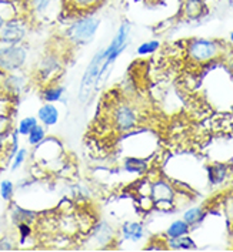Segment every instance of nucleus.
Here are the masks:
<instances>
[{
    "mask_svg": "<svg viewBox=\"0 0 233 252\" xmlns=\"http://www.w3.org/2000/svg\"><path fill=\"white\" fill-rule=\"evenodd\" d=\"M100 19L95 14H79L66 29V39L75 46H86L96 36Z\"/></svg>",
    "mask_w": 233,
    "mask_h": 252,
    "instance_id": "obj_1",
    "label": "nucleus"
},
{
    "mask_svg": "<svg viewBox=\"0 0 233 252\" xmlns=\"http://www.w3.org/2000/svg\"><path fill=\"white\" fill-rule=\"evenodd\" d=\"M222 53V46L210 39H192L188 41L186 54L193 63L203 64L218 59Z\"/></svg>",
    "mask_w": 233,
    "mask_h": 252,
    "instance_id": "obj_2",
    "label": "nucleus"
},
{
    "mask_svg": "<svg viewBox=\"0 0 233 252\" xmlns=\"http://www.w3.org/2000/svg\"><path fill=\"white\" fill-rule=\"evenodd\" d=\"M28 62V49L23 44H3L0 43V71L13 73L20 71Z\"/></svg>",
    "mask_w": 233,
    "mask_h": 252,
    "instance_id": "obj_3",
    "label": "nucleus"
},
{
    "mask_svg": "<svg viewBox=\"0 0 233 252\" xmlns=\"http://www.w3.org/2000/svg\"><path fill=\"white\" fill-rule=\"evenodd\" d=\"M103 62H105V57H103V49H102L100 52L95 54L93 60L90 62V64L87 66L84 74H83L82 83H80V93H79V98L83 103L86 100H89L93 89H96V80L99 77L100 70H102Z\"/></svg>",
    "mask_w": 233,
    "mask_h": 252,
    "instance_id": "obj_4",
    "label": "nucleus"
},
{
    "mask_svg": "<svg viewBox=\"0 0 233 252\" xmlns=\"http://www.w3.org/2000/svg\"><path fill=\"white\" fill-rule=\"evenodd\" d=\"M151 197L156 208L167 211L173 208L176 191L165 180H156L151 184Z\"/></svg>",
    "mask_w": 233,
    "mask_h": 252,
    "instance_id": "obj_5",
    "label": "nucleus"
},
{
    "mask_svg": "<svg viewBox=\"0 0 233 252\" xmlns=\"http://www.w3.org/2000/svg\"><path fill=\"white\" fill-rule=\"evenodd\" d=\"M28 36V27L22 19L10 17L0 29V43L3 44H22Z\"/></svg>",
    "mask_w": 233,
    "mask_h": 252,
    "instance_id": "obj_6",
    "label": "nucleus"
},
{
    "mask_svg": "<svg viewBox=\"0 0 233 252\" xmlns=\"http://www.w3.org/2000/svg\"><path fill=\"white\" fill-rule=\"evenodd\" d=\"M113 127L119 133H127L137 126V113L132 106L120 103L113 108Z\"/></svg>",
    "mask_w": 233,
    "mask_h": 252,
    "instance_id": "obj_7",
    "label": "nucleus"
},
{
    "mask_svg": "<svg viewBox=\"0 0 233 252\" xmlns=\"http://www.w3.org/2000/svg\"><path fill=\"white\" fill-rule=\"evenodd\" d=\"M26 84H28V80H26V77L20 71L6 73L3 76V89H4V93L10 94V95H19L20 93H23Z\"/></svg>",
    "mask_w": 233,
    "mask_h": 252,
    "instance_id": "obj_8",
    "label": "nucleus"
},
{
    "mask_svg": "<svg viewBox=\"0 0 233 252\" xmlns=\"http://www.w3.org/2000/svg\"><path fill=\"white\" fill-rule=\"evenodd\" d=\"M60 62L59 59L53 56V54H49V56H44L41 59L39 68H38V76L41 81H50L56 76L57 71H60Z\"/></svg>",
    "mask_w": 233,
    "mask_h": 252,
    "instance_id": "obj_9",
    "label": "nucleus"
},
{
    "mask_svg": "<svg viewBox=\"0 0 233 252\" xmlns=\"http://www.w3.org/2000/svg\"><path fill=\"white\" fill-rule=\"evenodd\" d=\"M59 110L53 103H44L38 111V119L44 127H53L59 121Z\"/></svg>",
    "mask_w": 233,
    "mask_h": 252,
    "instance_id": "obj_10",
    "label": "nucleus"
},
{
    "mask_svg": "<svg viewBox=\"0 0 233 252\" xmlns=\"http://www.w3.org/2000/svg\"><path fill=\"white\" fill-rule=\"evenodd\" d=\"M105 0H65L66 7L75 13H87L102 6Z\"/></svg>",
    "mask_w": 233,
    "mask_h": 252,
    "instance_id": "obj_11",
    "label": "nucleus"
},
{
    "mask_svg": "<svg viewBox=\"0 0 233 252\" xmlns=\"http://www.w3.org/2000/svg\"><path fill=\"white\" fill-rule=\"evenodd\" d=\"M145 235V228L140 222H135V221H129L124 222L122 226V237L123 239L127 241H140Z\"/></svg>",
    "mask_w": 233,
    "mask_h": 252,
    "instance_id": "obj_12",
    "label": "nucleus"
},
{
    "mask_svg": "<svg viewBox=\"0 0 233 252\" xmlns=\"http://www.w3.org/2000/svg\"><path fill=\"white\" fill-rule=\"evenodd\" d=\"M166 247L175 251H188V250H194L196 244L189 235H182L178 238H167Z\"/></svg>",
    "mask_w": 233,
    "mask_h": 252,
    "instance_id": "obj_13",
    "label": "nucleus"
},
{
    "mask_svg": "<svg viewBox=\"0 0 233 252\" xmlns=\"http://www.w3.org/2000/svg\"><path fill=\"white\" fill-rule=\"evenodd\" d=\"M10 215H12V221L16 225H19V224H32L38 217V214L35 211L25 210L22 207H17V205H14Z\"/></svg>",
    "mask_w": 233,
    "mask_h": 252,
    "instance_id": "obj_14",
    "label": "nucleus"
},
{
    "mask_svg": "<svg viewBox=\"0 0 233 252\" xmlns=\"http://www.w3.org/2000/svg\"><path fill=\"white\" fill-rule=\"evenodd\" d=\"M205 12V4L202 0H185L183 13L189 19H197Z\"/></svg>",
    "mask_w": 233,
    "mask_h": 252,
    "instance_id": "obj_15",
    "label": "nucleus"
},
{
    "mask_svg": "<svg viewBox=\"0 0 233 252\" xmlns=\"http://www.w3.org/2000/svg\"><path fill=\"white\" fill-rule=\"evenodd\" d=\"M148 161L143 158H137V157H127L123 161V168L127 173L143 174L148 171Z\"/></svg>",
    "mask_w": 233,
    "mask_h": 252,
    "instance_id": "obj_16",
    "label": "nucleus"
},
{
    "mask_svg": "<svg viewBox=\"0 0 233 252\" xmlns=\"http://www.w3.org/2000/svg\"><path fill=\"white\" fill-rule=\"evenodd\" d=\"M189 231H191V225L186 221L176 220V221H173L170 225L167 226L166 237L167 238H178V237H182V235H188Z\"/></svg>",
    "mask_w": 233,
    "mask_h": 252,
    "instance_id": "obj_17",
    "label": "nucleus"
},
{
    "mask_svg": "<svg viewBox=\"0 0 233 252\" xmlns=\"http://www.w3.org/2000/svg\"><path fill=\"white\" fill-rule=\"evenodd\" d=\"M65 94V87L59 86V84H49L44 90H43V100L46 103H56L59 101Z\"/></svg>",
    "mask_w": 233,
    "mask_h": 252,
    "instance_id": "obj_18",
    "label": "nucleus"
},
{
    "mask_svg": "<svg viewBox=\"0 0 233 252\" xmlns=\"http://www.w3.org/2000/svg\"><path fill=\"white\" fill-rule=\"evenodd\" d=\"M203 218H205V211L200 207H192L183 214V221H186L191 226L197 225L199 222H202Z\"/></svg>",
    "mask_w": 233,
    "mask_h": 252,
    "instance_id": "obj_19",
    "label": "nucleus"
},
{
    "mask_svg": "<svg viewBox=\"0 0 233 252\" xmlns=\"http://www.w3.org/2000/svg\"><path fill=\"white\" fill-rule=\"evenodd\" d=\"M44 138H46L44 126H41L39 123H38V124L32 128V131L28 134V143L33 147L39 146L41 141H44Z\"/></svg>",
    "mask_w": 233,
    "mask_h": 252,
    "instance_id": "obj_20",
    "label": "nucleus"
},
{
    "mask_svg": "<svg viewBox=\"0 0 233 252\" xmlns=\"http://www.w3.org/2000/svg\"><path fill=\"white\" fill-rule=\"evenodd\" d=\"M207 173H209V180H210L213 184H218V183H222V181L225 180L228 170H226V167H225V165H222V164H216V165L209 167Z\"/></svg>",
    "mask_w": 233,
    "mask_h": 252,
    "instance_id": "obj_21",
    "label": "nucleus"
},
{
    "mask_svg": "<svg viewBox=\"0 0 233 252\" xmlns=\"http://www.w3.org/2000/svg\"><path fill=\"white\" fill-rule=\"evenodd\" d=\"M95 238L97 239L99 245H105L112 239V228L108 224L102 222L95 228Z\"/></svg>",
    "mask_w": 233,
    "mask_h": 252,
    "instance_id": "obj_22",
    "label": "nucleus"
},
{
    "mask_svg": "<svg viewBox=\"0 0 233 252\" xmlns=\"http://www.w3.org/2000/svg\"><path fill=\"white\" fill-rule=\"evenodd\" d=\"M159 47H160L159 40H149V41H143L142 44H139L136 52L139 56H149V54L156 53Z\"/></svg>",
    "mask_w": 233,
    "mask_h": 252,
    "instance_id": "obj_23",
    "label": "nucleus"
},
{
    "mask_svg": "<svg viewBox=\"0 0 233 252\" xmlns=\"http://www.w3.org/2000/svg\"><path fill=\"white\" fill-rule=\"evenodd\" d=\"M36 124H38V119L36 117H32V116L25 117V119L20 120L19 124H17V133L20 134V135H28Z\"/></svg>",
    "mask_w": 233,
    "mask_h": 252,
    "instance_id": "obj_24",
    "label": "nucleus"
},
{
    "mask_svg": "<svg viewBox=\"0 0 233 252\" xmlns=\"http://www.w3.org/2000/svg\"><path fill=\"white\" fill-rule=\"evenodd\" d=\"M13 194H14V186L12 181L4 180V181H1V183H0V195H1V198L4 199V201H10L12 197H13Z\"/></svg>",
    "mask_w": 233,
    "mask_h": 252,
    "instance_id": "obj_25",
    "label": "nucleus"
},
{
    "mask_svg": "<svg viewBox=\"0 0 233 252\" xmlns=\"http://www.w3.org/2000/svg\"><path fill=\"white\" fill-rule=\"evenodd\" d=\"M52 3H53V0H32L33 12L38 14L47 13V10L52 6Z\"/></svg>",
    "mask_w": 233,
    "mask_h": 252,
    "instance_id": "obj_26",
    "label": "nucleus"
},
{
    "mask_svg": "<svg viewBox=\"0 0 233 252\" xmlns=\"http://www.w3.org/2000/svg\"><path fill=\"white\" fill-rule=\"evenodd\" d=\"M26 158H28V150H26V148L17 150V153L14 154L13 157V162H12V171L19 170V168L23 165V162L26 161Z\"/></svg>",
    "mask_w": 233,
    "mask_h": 252,
    "instance_id": "obj_27",
    "label": "nucleus"
},
{
    "mask_svg": "<svg viewBox=\"0 0 233 252\" xmlns=\"http://www.w3.org/2000/svg\"><path fill=\"white\" fill-rule=\"evenodd\" d=\"M14 241L10 237L0 238V251H13Z\"/></svg>",
    "mask_w": 233,
    "mask_h": 252,
    "instance_id": "obj_28",
    "label": "nucleus"
},
{
    "mask_svg": "<svg viewBox=\"0 0 233 252\" xmlns=\"http://www.w3.org/2000/svg\"><path fill=\"white\" fill-rule=\"evenodd\" d=\"M17 229H19V234H20V241L25 242V239H28L32 234V228H30V224H19Z\"/></svg>",
    "mask_w": 233,
    "mask_h": 252,
    "instance_id": "obj_29",
    "label": "nucleus"
},
{
    "mask_svg": "<svg viewBox=\"0 0 233 252\" xmlns=\"http://www.w3.org/2000/svg\"><path fill=\"white\" fill-rule=\"evenodd\" d=\"M3 76H4V73L0 71V95L4 93V89H3Z\"/></svg>",
    "mask_w": 233,
    "mask_h": 252,
    "instance_id": "obj_30",
    "label": "nucleus"
},
{
    "mask_svg": "<svg viewBox=\"0 0 233 252\" xmlns=\"http://www.w3.org/2000/svg\"><path fill=\"white\" fill-rule=\"evenodd\" d=\"M7 20H9V19H6V17L3 16V14L0 13V29H1V27L4 26V23H6Z\"/></svg>",
    "mask_w": 233,
    "mask_h": 252,
    "instance_id": "obj_31",
    "label": "nucleus"
},
{
    "mask_svg": "<svg viewBox=\"0 0 233 252\" xmlns=\"http://www.w3.org/2000/svg\"><path fill=\"white\" fill-rule=\"evenodd\" d=\"M229 67H231V70L233 71V54L231 56V59H229Z\"/></svg>",
    "mask_w": 233,
    "mask_h": 252,
    "instance_id": "obj_32",
    "label": "nucleus"
},
{
    "mask_svg": "<svg viewBox=\"0 0 233 252\" xmlns=\"http://www.w3.org/2000/svg\"><path fill=\"white\" fill-rule=\"evenodd\" d=\"M229 39H231V43H232V44H233V32H232V33H231V36H229Z\"/></svg>",
    "mask_w": 233,
    "mask_h": 252,
    "instance_id": "obj_33",
    "label": "nucleus"
},
{
    "mask_svg": "<svg viewBox=\"0 0 233 252\" xmlns=\"http://www.w3.org/2000/svg\"><path fill=\"white\" fill-rule=\"evenodd\" d=\"M157 1H166V0H157Z\"/></svg>",
    "mask_w": 233,
    "mask_h": 252,
    "instance_id": "obj_34",
    "label": "nucleus"
}]
</instances>
